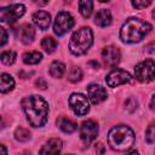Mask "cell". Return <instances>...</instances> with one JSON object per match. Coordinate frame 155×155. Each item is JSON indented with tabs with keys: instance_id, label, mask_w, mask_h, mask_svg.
I'll return each mask as SVG.
<instances>
[{
	"instance_id": "obj_16",
	"label": "cell",
	"mask_w": 155,
	"mask_h": 155,
	"mask_svg": "<svg viewBox=\"0 0 155 155\" xmlns=\"http://www.w3.org/2000/svg\"><path fill=\"white\" fill-rule=\"evenodd\" d=\"M56 124H57V126H58L63 132H65V133H71V132H74V131L78 128L76 124H75L73 120H70L69 117H65L64 115L58 116Z\"/></svg>"
},
{
	"instance_id": "obj_18",
	"label": "cell",
	"mask_w": 155,
	"mask_h": 155,
	"mask_svg": "<svg viewBox=\"0 0 155 155\" xmlns=\"http://www.w3.org/2000/svg\"><path fill=\"white\" fill-rule=\"evenodd\" d=\"M15 87V80L10 74H0V92L1 93H7L12 91Z\"/></svg>"
},
{
	"instance_id": "obj_9",
	"label": "cell",
	"mask_w": 155,
	"mask_h": 155,
	"mask_svg": "<svg viewBox=\"0 0 155 155\" xmlns=\"http://www.w3.org/2000/svg\"><path fill=\"white\" fill-rule=\"evenodd\" d=\"M97 133H98V125L94 121L87 120L82 122L80 127V138L85 145H90L96 139Z\"/></svg>"
},
{
	"instance_id": "obj_1",
	"label": "cell",
	"mask_w": 155,
	"mask_h": 155,
	"mask_svg": "<svg viewBox=\"0 0 155 155\" xmlns=\"http://www.w3.org/2000/svg\"><path fill=\"white\" fill-rule=\"evenodd\" d=\"M22 107L25 113L28 122L33 127H42L46 124L48 104L41 96L31 94L24 97L22 101Z\"/></svg>"
},
{
	"instance_id": "obj_5",
	"label": "cell",
	"mask_w": 155,
	"mask_h": 155,
	"mask_svg": "<svg viewBox=\"0 0 155 155\" xmlns=\"http://www.w3.org/2000/svg\"><path fill=\"white\" fill-rule=\"evenodd\" d=\"M25 12V7L22 4H12L5 7H0V22L12 24L19 19Z\"/></svg>"
},
{
	"instance_id": "obj_34",
	"label": "cell",
	"mask_w": 155,
	"mask_h": 155,
	"mask_svg": "<svg viewBox=\"0 0 155 155\" xmlns=\"http://www.w3.org/2000/svg\"><path fill=\"white\" fill-rule=\"evenodd\" d=\"M22 155H30V153H23Z\"/></svg>"
},
{
	"instance_id": "obj_7",
	"label": "cell",
	"mask_w": 155,
	"mask_h": 155,
	"mask_svg": "<svg viewBox=\"0 0 155 155\" xmlns=\"http://www.w3.org/2000/svg\"><path fill=\"white\" fill-rule=\"evenodd\" d=\"M73 27H74V18L69 12L62 11L56 16L53 23V31L56 35L62 36L65 33H68Z\"/></svg>"
},
{
	"instance_id": "obj_15",
	"label": "cell",
	"mask_w": 155,
	"mask_h": 155,
	"mask_svg": "<svg viewBox=\"0 0 155 155\" xmlns=\"http://www.w3.org/2000/svg\"><path fill=\"white\" fill-rule=\"evenodd\" d=\"M33 22L40 29L46 30L51 24V16L46 11H38L33 15Z\"/></svg>"
},
{
	"instance_id": "obj_19",
	"label": "cell",
	"mask_w": 155,
	"mask_h": 155,
	"mask_svg": "<svg viewBox=\"0 0 155 155\" xmlns=\"http://www.w3.org/2000/svg\"><path fill=\"white\" fill-rule=\"evenodd\" d=\"M64 71H65V65L62 62L54 61V62L51 63V65H50V74H51L52 78H56V79L62 78Z\"/></svg>"
},
{
	"instance_id": "obj_31",
	"label": "cell",
	"mask_w": 155,
	"mask_h": 155,
	"mask_svg": "<svg viewBox=\"0 0 155 155\" xmlns=\"http://www.w3.org/2000/svg\"><path fill=\"white\" fill-rule=\"evenodd\" d=\"M126 155H138V151H136V150H131V151H128Z\"/></svg>"
},
{
	"instance_id": "obj_13",
	"label": "cell",
	"mask_w": 155,
	"mask_h": 155,
	"mask_svg": "<svg viewBox=\"0 0 155 155\" xmlns=\"http://www.w3.org/2000/svg\"><path fill=\"white\" fill-rule=\"evenodd\" d=\"M62 150V140L59 138L48 139L39 151V155H59Z\"/></svg>"
},
{
	"instance_id": "obj_11",
	"label": "cell",
	"mask_w": 155,
	"mask_h": 155,
	"mask_svg": "<svg viewBox=\"0 0 155 155\" xmlns=\"http://www.w3.org/2000/svg\"><path fill=\"white\" fill-rule=\"evenodd\" d=\"M121 54H120V50L115 46H105L102 50V61L104 63V65L107 67H115L119 62H120Z\"/></svg>"
},
{
	"instance_id": "obj_8",
	"label": "cell",
	"mask_w": 155,
	"mask_h": 155,
	"mask_svg": "<svg viewBox=\"0 0 155 155\" xmlns=\"http://www.w3.org/2000/svg\"><path fill=\"white\" fill-rule=\"evenodd\" d=\"M69 105L73 109V111L79 116L86 115L90 110L88 99L81 93H73L69 97Z\"/></svg>"
},
{
	"instance_id": "obj_29",
	"label": "cell",
	"mask_w": 155,
	"mask_h": 155,
	"mask_svg": "<svg viewBox=\"0 0 155 155\" xmlns=\"http://www.w3.org/2000/svg\"><path fill=\"white\" fill-rule=\"evenodd\" d=\"M35 85L36 86H39L40 88H42V90H45L46 87H47V84H46V81L42 79V78H39L36 81H35Z\"/></svg>"
},
{
	"instance_id": "obj_25",
	"label": "cell",
	"mask_w": 155,
	"mask_h": 155,
	"mask_svg": "<svg viewBox=\"0 0 155 155\" xmlns=\"http://www.w3.org/2000/svg\"><path fill=\"white\" fill-rule=\"evenodd\" d=\"M81 78H82V71H81V69L78 68V67H73V68L70 69L69 74H68V80H69L70 82H78V81L81 80Z\"/></svg>"
},
{
	"instance_id": "obj_22",
	"label": "cell",
	"mask_w": 155,
	"mask_h": 155,
	"mask_svg": "<svg viewBox=\"0 0 155 155\" xmlns=\"http://www.w3.org/2000/svg\"><path fill=\"white\" fill-rule=\"evenodd\" d=\"M79 10H80V13L82 15V17L87 18V17H90L91 13H92V10H93V2L90 1V0L80 1V2H79Z\"/></svg>"
},
{
	"instance_id": "obj_6",
	"label": "cell",
	"mask_w": 155,
	"mask_h": 155,
	"mask_svg": "<svg viewBox=\"0 0 155 155\" xmlns=\"http://www.w3.org/2000/svg\"><path fill=\"white\" fill-rule=\"evenodd\" d=\"M154 68L155 64L153 59H145L138 63L134 68V76L139 82H151L154 80Z\"/></svg>"
},
{
	"instance_id": "obj_20",
	"label": "cell",
	"mask_w": 155,
	"mask_h": 155,
	"mask_svg": "<svg viewBox=\"0 0 155 155\" xmlns=\"http://www.w3.org/2000/svg\"><path fill=\"white\" fill-rule=\"evenodd\" d=\"M22 58L25 64H38L41 61L42 54L38 51H31V52H25Z\"/></svg>"
},
{
	"instance_id": "obj_26",
	"label": "cell",
	"mask_w": 155,
	"mask_h": 155,
	"mask_svg": "<svg viewBox=\"0 0 155 155\" xmlns=\"http://www.w3.org/2000/svg\"><path fill=\"white\" fill-rule=\"evenodd\" d=\"M145 139H147V142H148L149 144H153L154 140H155V127H154L153 124H151V125L147 128V131H145Z\"/></svg>"
},
{
	"instance_id": "obj_27",
	"label": "cell",
	"mask_w": 155,
	"mask_h": 155,
	"mask_svg": "<svg viewBox=\"0 0 155 155\" xmlns=\"http://www.w3.org/2000/svg\"><path fill=\"white\" fill-rule=\"evenodd\" d=\"M150 4H151L150 1H132V6L138 8V10H142V8L147 7V6H149Z\"/></svg>"
},
{
	"instance_id": "obj_35",
	"label": "cell",
	"mask_w": 155,
	"mask_h": 155,
	"mask_svg": "<svg viewBox=\"0 0 155 155\" xmlns=\"http://www.w3.org/2000/svg\"><path fill=\"white\" fill-rule=\"evenodd\" d=\"M69 155H71V154H69Z\"/></svg>"
},
{
	"instance_id": "obj_33",
	"label": "cell",
	"mask_w": 155,
	"mask_h": 155,
	"mask_svg": "<svg viewBox=\"0 0 155 155\" xmlns=\"http://www.w3.org/2000/svg\"><path fill=\"white\" fill-rule=\"evenodd\" d=\"M4 127V121H2V117L0 116V128H2Z\"/></svg>"
},
{
	"instance_id": "obj_4",
	"label": "cell",
	"mask_w": 155,
	"mask_h": 155,
	"mask_svg": "<svg viewBox=\"0 0 155 155\" xmlns=\"http://www.w3.org/2000/svg\"><path fill=\"white\" fill-rule=\"evenodd\" d=\"M93 42V33L91 28L82 27L73 33L69 41V50L75 56L85 54Z\"/></svg>"
},
{
	"instance_id": "obj_12",
	"label": "cell",
	"mask_w": 155,
	"mask_h": 155,
	"mask_svg": "<svg viewBox=\"0 0 155 155\" xmlns=\"http://www.w3.org/2000/svg\"><path fill=\"white\" fill-rule=\"evenodd\" d=\"M87 94H88L90 101L93 104H99L101 102L105 101L108 97L105 88L101 85H97V84H91L87 86Z\"/></svg>"
},
{
	"instance_id": "obj_30",
	"label": "cell",
	"mask_w": 155,
	"mask_h": 155,
	"mask_svg": "<svg viewBox=\"0 0 155 155\" xmlns=\"http://www.w3.org/2000/svg\"><path fill=\"white\" fill-rule=\"evenodd\" d=\"M0 155H7V150L2 144H0Z\"/></svg>"
},
{
	"instance_id": "obj_17",
	"label": "cell",
	"mask_w": 155,
	"mask_h": 155,
	"mask_svg": "<svg viewBox=\"0 0 155 155\" xmlns=\"http://www.w3.org/2000/svg\"><path fill=\"white\" fill-rule=\"evenodd\" d=\"M94 23L98 27H108L111 23V13L107 8L99 10L94 16Z\"/></svg>"
},
{
	"instance_id": "obj_14",
	"label": "cell",
	"mask_w": 155,
	"mask_h": 155,
	"mask_svg": "<svg viewBox=\"0 0 155 155\" xmlns=\"http://www.w3.org/2000/svg\"><path fill=\"white\" fill-rule=\"evenodd\" d=\"M34 36H35V30L30 24L24 23L17 28V38L25 45L31 44L34 41Z\"/></svg>"
},
{
	"instance_id": "obj_10",
	"label": "cell",
	"mask_w": 155,
	"mask_h": 155,
	"mask_svg": "<svg viewBox=\"0 0 155 155\" xmlns=\"http://www.w3.org/2000/svg\"><path fill=\"white\" fill-rule=\"evenodd\" d=\"M105 81L109 87H117L119 85H124L131 81V74L122 69H113L105 76Z\"/></svg>"
},
{
	"instance_id": "obj_2",
	"label": "cell",
	"mask_w": 155,
	"mask_h": 155,
	"mask_svg": "<svg viewBox=\"0 0 155 155\" xmlns=\"http://www.w3.org/2000/svg\"><path fill=\"white\" fill-rule=\"evenodd\" d=\"M150 30H151V24H149L148 22L140 18L131 17L126 19V22L122 24L120 29V38L124 42L134 44V42H139Z\"/></svg>"
},
{
	"instance_id": "obj_21",
	"label": "cell",
	"mask_w": 155,
	"mask_h": 155,
	"mask_svg": "<svg viewBox=\"0 0 155 155\" xmlns=\"http://www.w3.org/2000/svg\"><path fill=\"white\" fill-rule=\"evenodd\" d=\"M41 47L47 52V53H52L54 52V50L57 48V41L52 38V36H46L42 39L41 41Z\"/></svg>"
},
{
	"instance_id": "obj_24",
	"label": "cell",
	"mask_w": 155,
	"mask_h": 155,
	"mask_svg": "<svg viewBox=\"0 0 155 155\" xmlns=\"http://www.w3.org/2000/svg\"><path fill=\"white\" fill-rule=\"evenodd\" d=\"M15 138H16L17 140H19V142H27V140H29V138H30V132H29L27 128L19 126V127H17L16 131H15Z\"/></svg>"
},
{
	"instance_id": "obj_3",
	"label": "cell",
	"mask_w": 155,
	"mask_h": 155,
	"mask_svg": "<svg viewBox=\"0 0 155 155\" xmlns=\"http://www.w3.org/2000/svg\"><path fill=\"white\" fill-rule=\"evenodd\" d=\"M108 143L113 150L126 151L134 143V132L126 125L114 126L108 133Z\"/></svg>"
},
{
	"instance_id": "obj_23",
	"label": "cell",
	"mask_w": 155,
	"mask_h": 155,
	"mask_svg": "<svg viewBox=\"0 0 155 155\" xmlns=\"http://www.w3.org/2000/svg\"><path fill=\"white\" fill-rule=\"evenodd\" d=\"M16 57H17V54H16V52L12 51V50L5 51V52H2V53L0 54V59H1V62H2L4 64H6V65H11V64H13L15 61H16Z\"/></svg>"
},
{
	"instance_id": "obj_32",
	"label": "cell",
	"mask_w": 155,
	"mask_h": 155,
	"mask_svg": "<svg viewBox=\"0 0 155 155\" xmlns=\"http://www.w3.org/2000/svg\"><path fill=\"white\" fill-rule=\"evenodd\" d=\"M154 97H155V96H151V102H150V109H151V110L154 109Z\"/></svg>"
},
{
	"instance_id": "obj_28",
	"label": "cell",
	"mask_w": 155,
	"mask_h": 155,
	"mask_svg": "<svg viewBox=\"0 0 155 155\" xmlns=\"http://www.w3.org/2000/svg\"><path fill=\"white\" fill-rule=\"evenodd\" d=\"M6 42H7V33L2 27H0V47L4 46Z\"/></svg>"
}]
</instances>
